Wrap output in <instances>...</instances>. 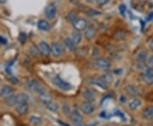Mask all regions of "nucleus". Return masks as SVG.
<instances>
[{
    "label": "nucleus",
    "instance_id": "nucleus-42",
    "mask_svg": "<svg viewBox=\"0 0 153 126\" xmlns=\"http://www.w3.org/2000/svg\"><path fill=\"white\" fill-rule=\"evenodd\" d=\"M0 96H1V94H0Z\"/></svg>",
    "mask_w": 153,
    "mask_h": 126
},
{
    "label": "nucleus",
    "instance_id": "nucleus-20",
    "mask_svg": "<svg viewBox=\"0 0 153 126\" xmlns=\"http://www.w3.org/2000/svg\"><path fill=\"white\" fill-rule=\"evenodd\" d=\"M39 99H40L41 103L45 105L48 104L49 102H51V101H52V97H51V96H50L47 92H44V93L40 94V95H39Z\"/></svg>",
    "mask_w": 153,
    "mask_h": 126
},
{
    "label": "nucleus",
    "instance_id": "nucleus-15",
    "mask_svg": "<svg viewBox=\"0 0 153 126\" xmlns=\"http://www.w3.org/2000/svg\"><path fill=\"white\" fill-rule=\"evenodd\" d=\"M38 28L41 31L48 32L51 29V25L45 20H39L38 22Z\"/></svg>",
    "mask_w": 153,
    "mask_h": 126
},
{
    "label": "nucleus",
    "instance_id": "nucleus-11",
    "mask_svg": "<svg viewBox=\"0 0 153 126\" xmlns=\"http://www.w3.org/2000/svg\"><path fill=\"white\" fill-rule=\"evenodd\" d=\"M141 105H142V101H141V99L135 97H134V98L132 99L131 101L129 102L128 108H129V109L130 110L135 111V110L138 109L139 108H140Z\"/></svg>",
    "mask_w": 153,
    "mask_h": 126
},
{
    "label": "nucleus",
    "instance_id": "nucleus-5",
    "mask_svg": "<svg viewBox=\"0 0 153 126\" xmlns=\"http://www.w3.org/2000/svg\"><path fill=\"white\" fill-rule=\"evenodd\" d=\"M72 24H73V27L76 32L83 31L88 27V23L86 20L82 19V18H76V20L72 22Z\"/></svg>",
    "mask_w": 153,
    "mask_h": 126
},
{
    "label": "nucleus",
    "instance_id": "nucleus-30",
    "mask_svg": "<svg viewBox=\"0 0 153 126\" xmlns=\"http://www.w3.org/2000/svg\"><path fill=\"white\" fill-rule=\"evenodd\" d=\"M63 110H64V112H65V114H66V115L67 116H70V114H71V110H70V107L68 106L67 104L64 105L63 106Z\"/></svg>",
    "mask_w": 153,
    "mask_h": 126
},
{
    "label": "nucleus",
    "instance_id": "nucleus-8",
    "mask_svg": "<svg viewBox=\"0 0 153 126\" xmlns=\"http://www.w3.org/2000/svg\"><path fill=\"white\" fill-rule=\"evenodd\" d=\"M95 65L97 66L99 69L103 70H108L111 69V66L109 61L103 58L97 59L95 61Z\"/></svg>",
    "mask_w": 153,
    "mask_h": 126
},
{
    "label": "nucleus",
    "instance_id": "nucleus-32",
    "mask_svg": "<svg viewBox=\"0 0 153 126\" xmlns=\"http://www.w3.org/2000/svg\"><path fill=\"white\" fill-rule=\"evenodd\" d=\"M99 6H104L109 3L110 0H95Z\"/></svg>",
    "mask_w": 153,
    "mask_h": 126
},
{
    "label": "nucleus",
    "instance_id": "nucleus-43",
    "mask_svg": "<svg viewBox=\"0 0 153 126\" xmlns=\"http://www.w3.org/2000/svg\"><path fill=\"white\" fill-rule=\"evenodd\" d=\"M128 126H129V125H128Z\"/></svg>",
    "mask_w": 153,
    "mask_h": 126
},
{
    "label": "nucleus",
    "instance_id": "nucleus-39",
    "mask_svg": "<svg viewBox=\"0 0 153 126\" xmlns=\"http://www.w3.org/2000/svg\"><path fill=\"white\" fill-rule=\"evenodd\" d=\"M94 0H87V2L88 3H92V2H93Z\"/></svg>",
    "mask_w": 153,
    "mask_h": 126
},
{
    "label": "nucleus",
    "instance_id": "nucleus-2",
    "mask_svg": "<svg viewBox=\"0 0 153 126\" xmlns=\"http://www.w3.org/2000/svg\"><path fill=\"white\" fill-rule=\"evenodd\" d=\"M54 84H55L56 86H58V87L60 88V90H62V91H70L71 90V84H69L68 82H66L65 81H63L60 76H55L54 78Z\"/></svg>",
    "mask_w": 153,
    "mask_h": 126
},
{
    "label": "nucleus",
    "instance_id": "nucleus-10",
    "mask_svg": "<svg viewBox=\"0 0 153 126\" xmlns=\"http://www.w3.org/2000/svg\"><path fill=\"white\" fill-rule=\"evenodd\" d=\"M38 49H39V52L40 53L44 56H49L50 54V47L49 45L47 42H41L39 45H38Z\"/></svg>",
    "mask_w": 153,
    "mask_h": 126
},
{
    "label": "nucleus",
    "instance_id": "nucleus-24",
    "mask_svg": "<svg viewBox=\"0 0 153 126\" xmlns=\"http://www.w3.org/2000/svg\"><path fill=\"white\" fill-rule=\"evenodd\" d=\"M103 82L106 85V86H108L109 84L112 82V81H113V77L112 75H111V74H104V75H102L100 78Z\"/></svg>",
    "mask_w": 153,
    "mask_h": 126
},
{
    "label": "nucleus",
    "instance_id": "nucleus-14",
    "mask_svg": "<svg viewBox=\"0 0 153 126\" xmlns=\"http://www.w3.org/2000/svg\"><path fill=\"white\" fill-rule=\"evenodd\" d=\"M125 92L128 94L129 96H133V97H136L137 95H139V89L137 86H134V85H128L126 86Z\"/></svg>",
    "mask_w": 153,
    "mask_h": 126
},
{
    "label": "nucleus",
    "instance_id": "nucleus-23",
    "mask_svg": "<svg viewBox=\"0 0 153 126\" xmlns=\"http://www.w3.org/2000/svg\"><path fill=\"white\" fill-rule=\"evenodd\" d=\"M147 52L145 51V50H142V51H140V52L138 53L137 60H138V62H140V63H145V62L146 61V59H147Z\"/></svg>",
    "mask_w": 153,
    "mask_h": 126
},
{
    "label": "nucleus",
    "instance_id": "nucleus-3",
    "mask_svg": "<svg viewBox=\"0 0 153 126\" xmlns=\"http://www.w3.org/2000/svg\"><path fill=\"white\" fill-rule=\"evenodd\" d=\"M143 81L149 86L153 85V69L152 68H145L143 71Z\"/></svg>",
    "mask_w": 153,
    "mask_h": 126
},
{
    "label": "nucleus",
    "instance_id": "nucleus-18",
    "mask_svg": "<svg viewBox=\"0 0 153 126\" xmlns=\"http://www.w3.org/2000/svg\"><path fill=\"white\" fill-rule=\"evenodd\" d=\"M13 92H14V90H13V88L11 87L10 86H4V87L2 88V90L0 92V94L4 97H8L11 96L13 94Z\"/></svg>",
    "mask_w": 153,
    "mask_h": 126
},
{
    "label": "nucleus",
    "instance_id": "nucleus-22",
    "mask_svg": "<svg viewBox=\"0 0 153 126\" xmlns=\"http://www.w3.org/2000/svg\"><path fill=\"white\" fill-rule=\"evenodd\" d=\"M64 42H65V46L70 51H76V45L73 42V41L70 37H67V38L65 39Z\"/></svg>",
    "mask_w": 153,
    "mask_h": 126
},
{
    "label": "nucleus",
    "instance_id": "nucleus-19",
    "mask_svg": "<svg viewBox=\"0 0 153 126\" xmlns=\"http://www.w3.org/2000/svg\"><path fill=\"white\" fill-rule=\"evenodd\" d=\"M5 103L9 107H15L17 104V97L16 95H11L10 97H6Z\"/></svg>",
    "mask_w": 153,
    "mask_h": 126
},
{
    "label": "nucleus",
    "instance_id": "nucleus-37",
    "mask_svg": "<svg viewBox=\"0 0 153 126\" xmlns=\"http://www.w3.org/2000/svg\"><path fill=\"white\" fill-rule=\"evenodd\" d=\"M7 2V0H0V4H4Z\"/></svg>",
    "mask_w": 153,
    "mask_h": 126
},
{
    "label": "nucleus",
    "instance_id": "nucleus-12",
    "mask_svg": "<svg viewBox=\"0 0 153 126\" xmlns=\"http://www.w3.org/2000/svg\"><path fill=\"white\" fill-rule=\"evenodd\" d=\"M28 109H29L28 103H22L16 106V110L20 115H25L28 112Z\"/></svg>",
    "mask_w": 153,
    "mask_h": 126
},
{
    "label": "nucleus",
    "instance_id": "nucleus-41",
    "mask_svg": "<svg viewBox=\"0 0 153 126\" xmlns=\"http://www.w3.org/2000/svg\"><path fill=\"white\" fill-rule=\"evenodd\" d=\"M0 81H1V80H0Z\"/></svg>",
    "mask_w": 153,
    "mask_h": 126
},
{
    "label": "nucleus",
    "instance_id": "nucleus-13",
    "mask_svg": "<svg viewBox=\"0 0 153 126\" xmlns=\"http://www.w3.org/2000/svg\"><path fill=\"white\" fill-rule=\"evenodd\" d=\"M82 97H84V99L87 101V102H89V103H93L95 101V93L92 90H85L82 93Z\"/></svg>",
    "mask_w": 153,
    "mask_h": 126
},
{
    "label": "nucleus",
    "instance_id": "nucleus-28",
    "mask_svg": "<svg viewBox=\"0 0 153 126\" xmlns=\"http://www.w3.org/2000/svg\"><path fill=\"white\" fill-rule=\"evenodd\" d=\"M76 19V14L75 11H71L69 14H68V16H67V20L68 21H74Z\"/></svg>",
    "mask_w": 153,
    "mask_h": 126
},
{
    "label": "nucleus",
    "instance_id": "nucleus-1",
    "mask_svg": "<svg viewBox=\"0 0 153 126\" xmlns=\"http://www.w3.org/2000/svg\"><path fill=\"white\" fill-rule=\"evenodd\" d=\"M27 86L30 90H32L33 92H37L38 95L46 92V90L44 89V86L38 82V81H35V80L29 81L27 82Z\"/></svg>",
    "mask_w": 153,
    "mask_h": 126
},
{
    "label": "nucleus",
    "instance_id": "nucleus-4",
    "mask_svg": "<svg viewBox=\"0 0 153 126\" xmlns=\"http://www.w3.org/2000/svg\"><path fill=\"white\" fill-rule=\"evenodd\" d=\"M50 53L56 58L60 57L64 53V48H63L62 45L58 42L52 43V45L50 46Z\"/></svg>",
    "mask_w": 153,
    "mask_h": 126
},
{
    "label": "nucleus",
    "instance_id": "nucleus-29",
    "mask_svg": "<svg viewBox=\"0 0 153 126\" xmlns=\"http://www.w3.org/2000/svg\"><path fill=\"white\" fill-rule=\"evenodd\" d=\"M19 41H20V42L21 43H25L26 42V41L27 40V35L25 34V33H21L20 34V36H19Z\"/></svg>",
    "mask_w": 153,
    "mask_h": 126
},
{
    "label": "nucleus",
    "instance_id": "nucleus-9",
    "mask_svg": "<svg viewBox=\"0 0 153 126\" xmlns=\"http://www.w3.org/2000/svg\"><path fill=\"white\" fill-rule=\"evenodd\" d=\"M56 13H57V9L55 4H49L44 10V14L49 20L54 19L56 15Z\"/></svg>",
    "mask_w": 153,
    "mask_h": 126
},
{
    "label": "nucleus",
    "instance_id": "nucleus-26",
    "mask_svg": "<svg viewBox=\"0 0 153 126\" xmlns=\"http://www.w3.org/2000/svg\"><path fill=\"white\" fill-rule=\"evenodd\" d=\"M30 122L33 124V125H39L42 123V119L38 116H32L30 118Z\"/></svg>",
    "mask_w": 153,
    "mask_h": 126
},
{
    "label": "nucleus",
    "instance_id": "nucleus-36",
    "mask_svg": "<svg viewBox=\"0 0 153 126\" xmlns=\"http://www.w3.org/2000/svg\"><path fill=\"white\" fill-rule=\"evenodd\" d=\"M11 81H12V82L14 83V84H17V83L19 82V81H18V79H16V78H15V77H13V78H11Z\"/></svg>",
    "mask_w": 153,
    "mask_h": 126
},
{
    "label": "nucleus",
    "instance_id": "nucleus-7",
    "mask_svg": "<svg viewBox=\"0 0 153 126\" xmlns=\"http://www.w3.org/2000/svg\"><path fill=\"white\" fill-rule=\"evenodd\" d=\"M80 108L84 114H92L95 111V107L93 104V103H89V102L82 103L80 106Z\"/></svg>",
    "mask_w": 153,
    "mask_h": 126
},
{
    "label": "nucleus",
    "instance_id": "nucleus-35",
    "mask_svg": "<svg viewBox=\"0 0 153 126\" xmlns=\"http://www.w3.org/2000/svg\"><path fill=\"white\" fill-rule=\"evenodd\" d=\"M0 43L6 44L7 43V40L4 37H0Z\"/></svg>",
    "mask_w": 153,
    "mask_h": 126
},
{
    "label": "nucleus",
    "instance_id": "nucleus-27",
    "mask_svg": "<svg viewBox=\"0 0 153 126\" xmlns=\"http://www.w3.org/2000/svg\"><path fill=\"white\" fill-rule=\"evenodd\" d=\"M30 53H31V54L33 55V57H38L39 54H41V53H40V52H39L38 48H37V47H34V46H33V47L30 48Z\"/></svg>",
    "mask_w": 153,
    "mask_h": 126
},
{
    "label": "nucleus",
    "instance_id": "nucleus-6",
    "mask_svg": "<svg viewBox=\"0 0 153 126\" xmlns=\"http://www.w3.org/2000/svg\"><path fill=\"white\" fill-rule=\"evenodd\" d=\"M70 119L71 122L76 125H80L82 124V116L79 113V111L76 109H74L71 111V114H70Z\"/></svg>",
    "mask_w": 153,
    "mask_h": 126
},
{
    "label": "nucleus",
    "instance_id": "nucleus-31",
    "mask_svg": "<svg viewBox=\"0 0 153 126\" xmlns=\"http://www.w3.org/2000/svg\"><path fill=\"white\" fill-rule=\"evenodd\" d=\"M87 15H100V12H99V11L96 10H88L87 12Z\"/></svg>",
    "mask_w": 153,
    "mask_h": 126
},
{
    "label": "nucleus",
    "instance_id": "nucleus-16",
    "mask_svg": "<svg viewBox=\"0 0 153 126\" xmlns=\"http://www.w3.org/2000/svg\"><path fill=\"white\" fill-rule=\"evenodd\" d=\"M96 35V30L94 27H87L84 32V37L87 40H91L93 39Z\"/></svg>",
    "mask_w": 153,
    "mask_h": 126
},
{
    "label": "nucleus",
    "instance_id": "nucleus-33",
    "mask_svg": "<svg viewBox=\"0 0 153 126\" xmlns=\"http://www.w3.org/2000/svg\"><path fill=\"white\" fill-rule=\"evenodd\" d=\"M147 64L148 66H149L150 68H152L153 69V56L149 58V59H148L147 61Z\"/></svg>",
    "mask_w": 153,
    "mask_h": 126
},
{
    "label": "nucleus",
    "instance_id": "nucleus-25",
    "mask_svg": "<svg viewBox=\"0 0 153 126\" xmlns=\"http://www.w3.org/2000/svg\"><path fill=\"white\" fill-rule=\"evenodd\" d=\"M46 107L51 112H57L58 109H59V105L57 104L56 103H55V102H53V101L49 102L48 104H46Z\"/></svg>",
    "mask_w": 153,
    "mask_h": 126
},
{
    "label": "nucleus",
    "instance_id": "nucleus-40",
    "mask_svg": "<svg viewBox=\"0 0 153 126\" xmlns=\"http://www.w3.org/2000/svg\"><path fill=\"white\" fill-rule=\"evenodd\" d=\"M101 126H110V125H101Z\"/></svg>",
    "mask_w": 153,
    "mask_h": 126
},
{
    "label": "nucleus",
    "instance_id": "nucleus-21",
    "mask_svg": "<svg viewBox=\"0 0 153 126\" xmlns=\"http://www.w3.org/2000/svg\"><path fill=\"white\" fill-rule=\"evenodd\" d=\"M82 36L81 33L79 32H74L71 34V39L73 41V42L77 45V44H79L81 42H82Z\"/></svg>",
    "mask_w": 153,
    "mask_h": 126
},
{
    "label": "nucleus",
    "instance_id": "nucleus-38",
    "mask_svg": "<svg viewBox=\"0 0 153 126\" xmlns=\"http://www.w3.org/2000/svg\"><path fill=\"white\" fill-rule=\"evenodd\" d=\"M151 48L153 50V40L152 41V42H151Z\"/></svg>",
    "mask_w": 153,
    "mask_h": 126
},
{
    "label": "nucleus",
    "instance_id": "nucleus-34",
    "mask_svg": "<svg viewBox=\"0 0 153 126\" xmlns=\"http://www.w3.org/2000/svg\"><path fill=\"white\" fill-rule=\"evenodd\" d=\"M125 10H126V6L123 5V4L120 5V7H119V11H120V13L122 14V15H124Z\"/></svg>",
    "mask_w": 153,
    "mask_h": 126
},
{
    "label": "nucleus",
    "instance_id": "nucleus-17",
    "mask_svg": "<svg viewBox=\"0 0 153 126\" xmlns=\"http://www.w3.org/2000/svg\"><path fill=\"white\" fill-rule=\"evenodd\" d=\"M143 118L147 120H152L153 119V106L147 107L146 109L143 111Z\"/></svg>",
    "mask_w": 153,
    "mask_h": 126
}]
</instances>
